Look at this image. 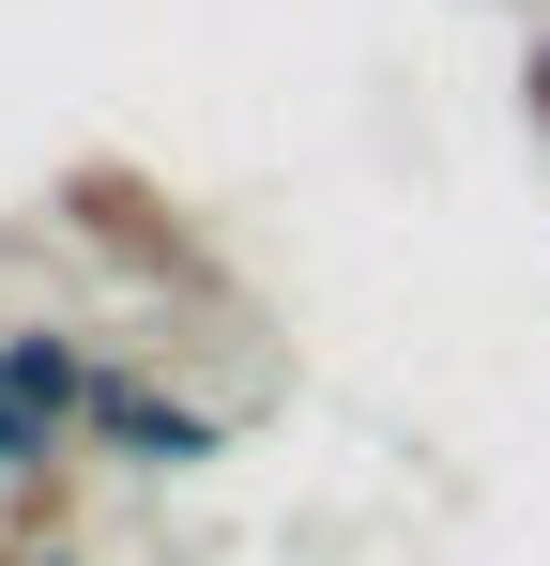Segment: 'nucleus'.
I'll return each instance as SVG.
<instances>
[{
    "label": "nucleus",
    "instance_id": "f257e3e1",
    "mask_svg": "<svg viewBox=\"0 0 550 566\" xmlns=\"http://www.w3.org/2000/svg\"><path fill=\"white\" fill-rule=\"evenodd\" d=\"M92 353L77 322H0V490L15 474H62L77 460V413H92Z\"/></svg>",
    "mask_w": 550,
    "mask_h": 566
},
{
    "label": "nucleus",
    "instance_id": "f03ea898",
    "mask_svg": "<svg viewBox=\"0 0 550 566\" xmlns=\"http://www.w3.org/2000/svg\"><path fill=\"white\" fill-rule=\"evenodd\" d=\"M77 444H92V460H123V474H199V460H230V413L183 398L169 368H138V353H107V368H92Z\"/></svg>",
    "mask_w": 550,
    "mask_h": 566
},
{
    "label": "nucleus",
    "instance_id": "7ed1b4c3",
    "mask_svg": "<svg viewBox=\"0 0 550 566\" xmlns=\"http://www.w3.org/2000/svg\"><path fill=\"white\" fill-rule=\"evenodd\" d=\"M62 230H77L92 261H123L138 291H214V245H199V230H183L138 169H107V154H92V169H62Z\"/></svg>",
    "mask_w": 550,
    "mask_h": 566
},
{
    "label": "nucleus",
    "instance_id": "20e7f679",
    "mask_svg": "<svg viewBox=\"0 0 550 566\" xmlns=\"http://www.w3.org/2000/svg\"><path fill=\"white\" fill-rule=\"evenodd\" d=\"M520 123L550 138V31H536V62H520Z\"/></svg>",
    "mask_w": 550,
    "mask_h": 566
},
{
    "label": "nucleus",
    "instance_id": "39448f33",
    "mask_svg": "<svg viewBox=\"0 0 550 566\" xmlns=\"http://www.w3.org/2000/svg\"><path fill=\"white\" fill-rule=\"evenodd\" d=\"M0 566H31V552H15V536H0Z\"/></svg>",
    "mask_w": 550,
    "mask_h": 566
},
{
    "label": "nucleus",
    "instance_id": "423d86ee",
    "mask_svg": "<svg viewBox=\"0 0 550 566\" xmlns=\"http://www.w3.org/2000/svg\"><path fill=\"white\" fill-rule=\"evenodd\" d=\"M31 566H77V552H31Z\"/></svg>",
    "mask_w": 550,
    "mask_h": 566
}]
</instances>
